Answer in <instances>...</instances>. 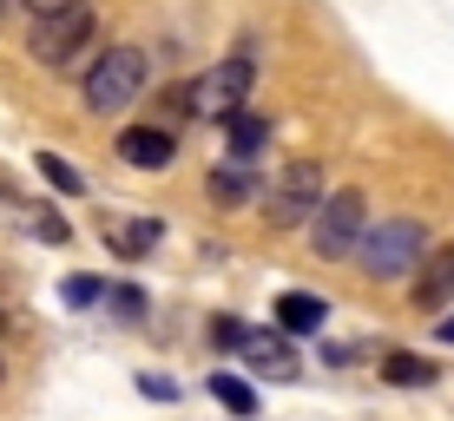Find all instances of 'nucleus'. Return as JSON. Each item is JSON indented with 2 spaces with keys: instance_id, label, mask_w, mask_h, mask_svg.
Listing matches in <instances>:
<instances>
[{
  "instance_id": "nucleus-1",
  "label": "nucleus",
  "mask_w": 454,
  "mask_h": 421,
  "mask_svg": "<svg viewBox=\"0 0 454 421\" xmlns=\"http://www.w3.org/2000/svg\"><path fill=\"white\" fill-rule=\"evenodd\" d=\"M356 270L369 277V284H402V277H415V263L428 257V230L415 224V217H375L363 224V238H356Z\"/></svg>"
},
{
  "instance_id": "nucleus-9",
  "label": "nucleus",
  "mask_w": 454,
  "mask_h": 421,
  "mask_svg": "<svg viewBox=\"0 0 454 421\" xmlns=\"http://www.w3.org/2000/svg\"><path fill=\"white\" fill-rule=\"evenodd\" d=\"M409 296H415V309H442V303H454V244H448V251H428V257L415 263Z\"/></svg>"
},
{
  "instance_id": "nucleus-23",
  "label": "nucleus",
  "mask_w": 454,
  "mask_h": 421,
  "mask_svg": "<svg viewBox=\"0 0 454 421\" xmlns=\"http://www.w3.org/2000/svg\"><path fill=\"white\" fill-rule=\"evenodd\" d=\"M20 7L34 13V20H40V13H59V7H73V0H20Z\"/></svg>"
},
{
  "instance_id": "nucleus-7",
  "label": "nucleus",
  "mask_w": 454,
  "mask_h": 421,
  "mask_svg": "<svg viewBox=\"0 0 454 421\" xmlns=\"http://www.w3.org/2000/svg\"><path fill=\"white\" fill-rule=\"evenodd\" d=\"M113 152L132 171H165L171 159H178V132H165V126H125Z\"/></svg>"
},
{
  "instance_id": "nucleus-10",
  "label": "nucleus",
  "mask_w": 454,
  "mask_h": 421,
  "mask_svg": "<svg viewBox=\"0 0 454 421\" xmlns=\"http://www.w3.org/2000/svg\"><path fill=\"white\" fill-rule=\"evenodd\" d=\"M224 152H231V165H250V171H257V159L270 152V119L250 113V105H244V113H231V119H224Z\"/></svg>"
},
{
  "instance_id": "nucleus-2",
  "label": "nucleus",
  "mask_w": 454,
  "mask_h": 421,
  "mask_svg": "<svg viewBox=\"0 0 454 421\" xmlns=\"http://www.w3.org/2000/svg\"><path fill=\"white\" fill-rule=\"evenodd\" d=\"M330 198V178H323L317 159H290L284 171L270 178V191H263V224L270 230H303L309 211Z\"/></svg>"
},
{
  "instance_id": "nucleus-3",
  "label": "nucleus",
  "mask_w": 454,
  "mask_h": 421,
  "mask_svg": "<svg viewBox=\"0 0 454 421\" xmlns=\"http://www.w3.org/2000/svg\"><path fill=\"white\" fill-rule=\"evenodd\" d=\"M250 86H257V59L231 53V59H217L211 73H198V80L184 86V105H192V119H217V126H224L231 113L250 105Z\"/></svg>"
},
{
  "instance_id": "nucleus-22",
  "label": "nucleus",
  "mask_w": 454,
  "mask_h": 421,
  "mask_svg": "<svg viewBox=\"0 0 454 421\" xmlns=\"http://www.w3.org/2000/svg\"><path fill=\"white\" fill-rule=\"evenodd\" d=\"M138 395H152V402H178V382H171V376H138Z\"/></svg>"
},
{
  "instance_id": "nucleus-16",
  "label": "nucleus",
  "mask_w": 454,
  "mask_h": 421,
  "mask_svg": "<svg viewBox=\"0 0 454 421\" xmlns=\"http://www.w3.org/2000/svg\"><path fill=\"white\" fill-rule=\"evenodd\" d=\"M20 224L34 230L40 244H67V238H73V224H67V217H53L46 205H20Z\"/></svg>"
},
{
  "instance_id": "nucleus-11",
  "label": "nucleus",
  "mask_w": 454,
  "mask_h": 421,
  "mask_svg": "<svg viewBox=\"0 0 454 421\" xmlns=\"http://www.w3.org/2000/svg\"><path fill=\"white\" fill-rule=\"evenodd\" d=\"M323 323H330V303L309 290H284L277 296V336H323Z\"/></svg>"
},
{
  "instance_id": "nucleus-6",
  "label": "nucleus",
  "mask_w": 454,
  "mask_h": 421,
  "mask_svg": "<svg viewBox=\"0 0 454 421\" xmlns=\"http://www.w3.org/2000/svg\"><path fill=\"white\" fill-rule=\"evenodd\" d=\"M145 92V53L138 46H106L86 66V105L92 113H125Z\"/></svg>"
},
{
  "instance_id": "nucleus-20",
  "label": "nucleus",
  "mask_w": 454,
  "mask_h": 421,
  "mask_svg": "<svg viewBox=\"0 0 454 421\" xmlns=\"http://www.w3.org/2000/svg\"><path fill=\"white\" fill-rule=\"evenodd\" d=\"M178 119H192V105H184V86H165V92H159V119H152V126L171 132Z\"/></svg>"
},
{
  "instance_id": "nucleus-19",
  "label": "nucleus",
  "mask_w": 454,
  "mask_h": 421,
  "mask_svg": "<svg viewBox=\"0 0 454 421\" xmlns=\"http://www.w3.org/2000/svg\"><path fill=\"white\" fill-rule=\"evenodd\" d=\"M59 296H67L73 309H92V303L106 296V284H99V277H67V284H59Z\"/></svg>"
},
{
  "instance_id": "nucleus-15",
  "label": "nucleus",
  "mask_w": 454,
  "mask_h": 421,
  "mask_svg": "<svg viewBox=\"0 0 454 421\" xmlns=\"http://www.w3.org/2000/svg\"><path fill=\"white\" fill-rule=\"evenodd\" d=\"M211 395L224 402V409L238 415V421H250V415H257V388H250L244 376H231V369H211Z\"/></svg>"
},
{
  "instance_id": "nucleus-4",
  "label": "nucleus",
  "mask_w": 454,
  "mask_h": 421,
  "mask_svg": "<svg viewBox=\"0 0 454 421\" xmlns=\"http://www.w3.org/2000/svg\"><path fill=\"white\" fill-rule=\"evenodd\" d=\"M363 224H369V198L356 191V184H342V191H330L317 211H309V224H303V230H309V251L336 263V257H349V251H356Z\"/></svg>"
},
{
  "instance_id": "nucleus-17",
  "label": "nucleus",
  "mask_w": 454,
  "mask_h": 421,
  "mask_svg": "<svg viewBox=\"0 0 454 421\" xmlns=\"http://www.w3.org/2000/svg\"><path fill=\"white\" fill-rule=\"evenodd\" d=\"M34 159H40V178L53 184V191H67V198H80V191H86V178H80V171H73L67 159H59V152H34Z\"/></svg>"
},
{
  "instance_id": "nucleus-13",
  "label": "nucleus",
  "mask_w": 454,
  "mask_h": 421,
  "mask_svg": "<svg viewBox=\"0 0 454 421\" xmlns=\"http://www.w3.org/2000/svg\"><path fill=\"white\" fill-rule=\"evenodd\" d=\"M159 238H165L159 217H113V224H106V244H113L119 257H145Z\"/></svg>"
},
{
  "instance_id": "nucleus-5",
  "label": "nucleus",
  "mask_w": 454,
  "mask_h": 421,
  "mask_svg": "<svg viewBox=\"0 0 454 421\" xmlns=\"http://www.w3.org/2000/svg\"><path fill=\"white\" fill-rule=\"evenodd\" d=\"M92 34H99V20H92V7L86 0H73V7H59V13H40L34 20V34H27V53L40 59V66H73V59L92 46Z\"/></svg>"
},
{
  "instance_id": "nucleus-8",
  "label": "nucleus",
  "mask_w": 454,
  "mask_h": 421,
  "mask_svg": "<svg viewBox=\"0 0 454 421\" xmlns=\"http://www.w3.org/2000/svg\"><path fill=\"white\" fill-rule=\"evenodd\" d=\"M244 363L257 369V376H270V382H296L303 369H296V355H290V342L277 336V330H244Z\"/></svg>"
},
{
  "instance_id": "nucleus-24",
  "label": "nucleus",
  "mask_w": 454,
  "mask_h": 421,
  "mask_svg": "<svg viewBox=\"0 0 454 421\" xmlns=\"http://www.w3.org/2000/svg\"><path fill=\"white\" fill-rule=\"evenodd\" d=\"M442 342H448V349H454V316H442Z\"/></svg>"
},
{
  "instance_id": "nucleus-25",
  "label": "nucleus",
  "mask_w": 454,
  "mask_h": 421,
  "mask_svg": "<svg viewBox=\"0 0 454 421\" xmlns=\"http://www.w3.org/2000/svg\"><path fill=\"white\" fill-rule=\"evenodd\" d=\"M0 330H7V309H0Z\"/></svg>"
},
{
  "instance_id": "nucleus-21",
  "label": "nucleus",
  "mask_w": 454,
  "mask_h": 421,
  "mask_svg": "<svg viewBox=\"0 0 454 421\" xmlns=\"http://www.w3.org/2000/svg\"><path fill=\"white\" fill-rule=\"evenodd\" d=\"M244 342V323L238 316H211V349H238Z\"/></svg>"
},
{
  "instance_id": "nucleus-12",
  "label": "nucleus",
  "mask_w": 454,
  "mask_h": 421,
  "mask_svg": "<svg viewBox=\"0 0 454 421\" xmlns=\"http://www.w3.org/2000/svg\"><path fill=\"white\" fill-rule=\"evenodd\" d=\"M205 191H211V205H257L263 184H257V171H250V165H217L205 178Z\"/></svg>"
},
{
  "instance_id": "nucleus-26",
  "label": "nucleus",
  "mask_w": 454,
  "mask_h": 421,
  "mask_svg": "<svg viewBox=\"0 0 454 421\" xmlns=\"http://www.w3.org/2000/svg\"><path fill=\"white\" fill-rule=\"evenodd\" d=\"M0 382H7V369H0Z\"/></svg>"
},
{
  "instance_id": "nucleus-18",
  "label": "nucleus",
  "mask_w": 454,
  "mask_h": 421,
  "mask_svg": "<svg viewBox=\"0 0 454 421\" xmlns=\"http://www.w3.org/2000/svg\"><path fill=\"white\" fill-rule=\"evenodd\" d=\"M99 303L113 309L119 323H138V316H145V290H138V284H106V296H99Z\"/></svg>"
},
{
  "instance_id": "nucleus-14",
  "label": "nucleus",
  "mask_w": 454,
  "mask_h": 421,
  "mask_svg": "<svg viewBox=\"0 0 454 421\" xmlns=\"http://www.w3.org/2000/svg\"><path fill=\"white\" fill-rule=\"evenodd\" d=\"M382 382H388V388H434V382H442V369H434L428 355H409V349H395V355L382 363Z\"/></svg>"
}]
</instances>
